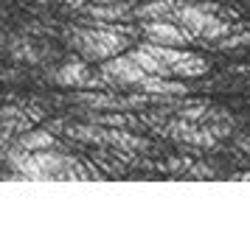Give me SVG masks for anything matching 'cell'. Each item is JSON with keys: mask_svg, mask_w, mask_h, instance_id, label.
Here are the masks:
<instances>
[{"mask_svg": "<svg viewBox=\"0 0 250 235\" xmlns=\"http://www.w3.org/2000/svg\"><path fill=\"white\" fill-rule=\"evenodd\" d=\"M135 34L129 31L126 25H118V22H110V25H93V28H76L70 34V45L79 51L84 59H93V62H104V59H113L121 51L129 48Z\"/></svg>", "mask_w": 250, "mask_h": 235, "instance_id": "cell-1", "label": "cell"}, {"mask_svg": "<svg viewBox=\"0 0 250 235\" xmlns=\"http://www.w3.org/2000/svg\"><path fill=\"white\" fill-rule=\"evenodd\" d=\"M99 73L107 78V84H121V87H138V84L149 76L129 54L126 56L118 54V56H113V59H104Z\"/></svg>", "mask_w": 250, "mask_h": 235, "instance_id": "cell-2", "label": "cell"}, {"mask_svg": "<svg viewBox=\"0 0 250 235\" xmlns=\"http://www.w3.org/2000/svg\"><path fill=\"white\" fill-rule=\"evenodd\" d=\"M141 31L149 42H158V45H174V48H183V45L194 42V36L186 28H183L177 20L171 17H160V20H144Z\"/></svg>", "mask_w": 250, "mask_h": 235, "instance_id": "cell-3", "label": "cell"}, {"mask_svg": "<svg viewBox=\"0 0 250 235\" xmlns=\"http://www.w3.org/2000/svg\"><path fill=\"white\" fill-rule=\"evenodd\" d=\"M171 137H177V140H183V143H194V145H203V148H214L216 145V134L211 126H191V121H183V118H177V121L169 126Z\"/></svg>", "mask_w": 250, "mask_h": 235, "instance_id": "cell-4", "label": "cell"}, {"mask_svg": "<svg viewBox=\"0 0 250 235\" xmlns=\"http://www.w3.org/2000/svg\"><path fill=\"white\" fill-rule=\"evenodd\" d=\"M138 87L149 92L152 98H171V95H186L188 92V84H183V81H171L169 76H152L149 73Z\"/></svg>", "mask_w": 250, "mask_h": 235, "instance_id": "cell-5", "label": "cell"}, {"mask_svg": "<svg viewBox=\"0 0 250 235\" xmlns=\"http://www.w3.org/2000/svg\"><path fill=\"white\" fill-rule=\"evenodd\" d=\"M54 81L62 84V87H90L93 73L87 70L84 62H68L54 73Z\"/></svg>", "mask_w": 250, "mask_h": 235, "instance_id": "cell-6", "label": "cell"}, {"mask_svg": "<svg viewBox=\"0 0 250 235\" xmlns=\"http://www.w3.org/2000/svg\"><path fill=\"white\" fill-rule=\"evenodd\" d=\"M87 17L90 20H99V22H113V20H126L129 14H132V9L126 6V3H118V0H113V3H90L87 6Z\"/></svg>", "mask_w": 250, "mask_h": 235, "instance_id": "cell-7", "label": "cell"}, {"mask_svg": "<svg viewBox=\"0 0 250 235\" xmlns=\"http://www.w3.org/2000/svg\"><path fill=\"white\" fill-rule=\"evenodd\" d=\"M205 73H208V62L203 56L191 54V51H186L180 62L171 67V76H180V78H200Z\"/></svg>", "mask_w": 250, "mask_h": 235, "instance_id": "cell-8", "label": "cell"}, {"mask_svg": "<svg viewBox=\"0 0 250 235\" xmlns=\"http://www.w3.org/2000/svg\"><path fill=\"white\" fill-rule=\"evenodd\" d=\"M107 143L115 145V148H124V151H144L146 148V140L144 137H135V134L124 132L121 126H110V134H107Z\"/></svg>", "mask_w": 250, "mask_h": 235, "instance_id": "cell-9", "label": "cell"}, {"mask_svg": "<svg viewBox=\"0 0 250 235\" xmlns=\"http://www.w3.org/2000/svg\"><path fill=\"white\" fill-rule=\"evenodd\" d=\"M17 145H23L28 151H45V148H54V145H57V137L48 132V129H28V132L17 140Z\"/></svg>", "mask_w": 250, "mask_h": 235, "instance_id": "cell-10", "label": "cell"}, {"mask_svg": "<svg viewBox=\"0 0 250 235\" xmlns=\"http://www.w3.org/2000/svg\"><path fill=\"white\" fill-rule=\"evenodd\" d=\"M239 45H250V31H242L236 36H225V39L216 42V48H239Z\"/></svg>", "mask_w": 250, "mask_h": 235, "instance_id": "cell-11", "label": "cell"}, {"mask_svg": "<svg viewBox=\"0 0 250 235\" xmlns=\"http://www.w3.org/2000/svg\"><path fill=\"white\" fill-rule=\"evenodd\" d=\"M14 56H17V59H28V62H37L34 48H31L28 42H17L14 45Z\"/></svg>", "mask_w": 250, "mask_h": 235, "instance_id": "cell-12", "label": "cell"}, {"mask_svg": "<svg viewBox=\"0 0 250 235\" xmlns=\"http://www.w3.org/2000/svg\"><path fill=\"white\" fill-rule=\"evenodd\" d=\"M191 177H205V179H208V177H214V171H211L208 165H194L191 168Z\"/></svg>", "mask_w": 250, "mask_h": 235, "instance_id": "cell-13", "label": "cell"}, {"mask_svg": "<svg viewBox=\"0 0 250 235\" xmlns=\"http://www.w3.org/2000/svg\"><path fill=\"white\" fill-rule=\"evenodd\" d=\"M73 3L79 6V3H113V0H73Z\"/></svg>", "mask_w": 250, "mask_h": 235, "instance_id": "cell-14", "label": "cell"}]
</instances>
